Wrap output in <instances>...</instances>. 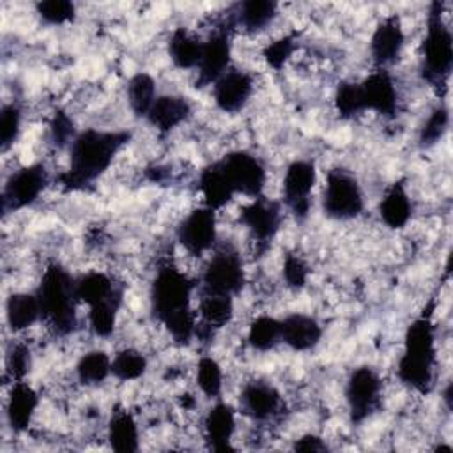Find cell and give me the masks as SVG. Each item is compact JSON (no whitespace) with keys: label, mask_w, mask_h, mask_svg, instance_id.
Returning a JSON list of instances; mask_svg holds the SVG:
<instances>
[{"label":"cell","mask_w":453,"mask_h":453,"mask_svg":"<svg viewBox=\"0 0 453 453\" xmlns=\"http://www.w3.org/2000/svg\"><path fill=\"white\" fill-rule=\"evenodd\" d=\"M127 131L83 129L71 142L69 170L58 175V184L65 191L88 189L113 163L115 154L129 142Z\"/></svg>","instance_id":"obj_1"},{"label":"cell","mask_w":453,"mask_h":453,"mask_svg":"<svg viewBox=\"0 0 453 453\" xmlns=\"http://www.w3.org/2000/svg\"><path fill=\"white\" fill-rule=\"evenodd\" d=\"M191 290V280L170 264L159 267L152 281V313L177 343H189L196 331V320L189 310Z\"/></svg>","instance_id":"obj_2"},{"label":"cell","mask_w":453,"mask_h":453,"mask_svg":"<svg viewBox=\"0 0 453 453\" xmlns=\"http://www.w3.org/2000/svg\"><path fill=\"white\" fill-rule=\"evenodd\" d=\"M435 366V329L428 315L411 322L403 338L396 373L409 388L426 393L434 382Z\"/></svg>","instance_id":"obj_3"},{"label":"cell","mask_w":453,"mask_h":453,"mask_svg":"<svg viewBox=\"0 0 453 453\" xmlns=\"http://www.w3.org/2000/svg\"><path fill=\"white\" fill-rule=\"evenodd\" d=\"M35 296L39 299L41 317L48 320L57 334L64 336L74 331V280L60 264H50L44 269Z\"/></svg>","instance_id":"obj_4"},{"label":"cell","mask_w":453,"mask_h":453,"mask_svg":"<svg viewBox=\"0 0 453 453\" xmlns=\"http://www.w3.org/2000/svg\"><path fill=\"white\" fill-rule=\"evenodd\" d=\"M453 65V37L442 18V5L434 2L426 18V35L423 41V76L442 85Z\"/></svg>","instance_id":"obj_5"},{"label":"cell","mask_w":453,"mask_h":453,"mask_svg":"<svg viewBox=\"0 0 453 453\" xmlns=\"http://www.w3.org/2000/svg\"><path fill=\"white\" fill-rule=\"evenodd\" d=\"M322 207L326 216L333 219L345 221L357 218L363 212L365 198L356 177L342 168L329 170L326 177Z\"/></svg>","instance_id":"obj_6"},{"label":"cell","mask_w":453,"mask_h":453,"mask_svg":"<svg viewBox=\"0 0 453 453\" xmlns=\"http://www.w3.org/2000/svg\"><path fill=\"white\" fill-rule=\"evenodd\" d=\"M223 170L226 180L230 182L234 193H241L250 198H257L262 195L267 172L264 163L246 150H234L223 156L218 161Z\"/></svg>","instance_id":"obj_7"},{"label":"cell","mask_w":453,"mask_h":453,"mask_svg":"<svg viewBox=\"0 0 453 453\" xmlns=\"http://www.w3.org/2000/svg\"><path fill=\"white\" fill-rule=\"evenodd\" d=\"M244 267L242 260L237 255V251L225 248L216 251L211 260L207 262L203 274H202V285L203 292L212 294H223V296H235L241 292L244 285Z\"/></svg>","instance_id":"obj_8"},{"label":"cell","mask_w":453,"mask_h":453,"mask_svg":"<svg viewBox=\"0 0 453 453\" xmlns=\"http://www.w3.org/2000/svg\"><path fill=\"white\" fill-rule=\"evenodd\" d=\"M380 395V379L370 366L356 368L345 386V400L349 405L350 419L354 423L365 421L377 407Z\"/></svg>","instance_id":"obj_9"},{"label":"cell","mask_w":453,"mask_h":453,"mask_svg":"<svg viewBox=\"0 0 453 453\" xmlns=\"http://www.w3.org/2000/svg\"><path fill=\"white\" fill-rule=\"evenodd\" d=\"M317 180V170L311 161H292L283 177V200L297 219H304L310 212V193Z\"/></svg>","instance_id":"obj_10"},{"label":"cell","mask_w":453,"mask_h":453,"mask_svg":"<svg viewBox=\"0 0 453 453\" xmlns=\"http://www.w3.org/2000/svg\"><path fill=\"white\" fill-rule=\"evenodd\" d=\"M48 184V173L41 163L14 172L4 188V211L23 209L32 205Z\"/></svg>","instance_id":"obj_11"},{"label":"cell","mask_w":453,"mask_h":453,"mask_svg":"<svg viewBox=\"0 0 453 453\" xmlns=\"http://www.w3.org/2000/svg\"><path fill=\"white\" fill-rule=\"evenodd\" d=\"M177 239L182 248L200 257L216 242V211L209 207L193 209L179 225Z\"/></svg>","instance_id":"obj_12"},{"label":"cell","mask_w":453,"mask_h":453,"mask_svg":"<svg viewBox=\"0 0 453 453\" xmlns=\"http://www.w3.org/2000/svg\"><path fill=\"white\" fill-rule=\"evenodd\" d=\"M239 221L251 232L260 246H265L281 225V207L278 202L260 195L241 209Z\"/></svg>","instance_id":"obj_13"},{"label":"cell","mask_w":453,"mask_h":453,"mask_svg":"<svg viewBox=\"0 0 453 453\" xmlns=\"http://www.w3.org/2000/svg\"><path fill=\"white\" fill-rule=\"evenodd\" d=\"M230 37L228 30L218 28L212 32L207 41L202 46V57L198 62V80L200 87L203 85H214L228 69H230Z\"/></svg>","instance_id":"obj_14"},{"label":"cell","mask_w":453,"mask_h":453,"mask_svg":"<svg viewBox=\"0 0 453 453\" xmlns=\"http://www.w3.org/2000/svg\"><path fill=\"white\" fill-rule=\"evenodd\" d=\"M253 78L246 71L228 69L214 83V103L225 113H235L242 110L251 97Z\"/></svg>","instance_id":"obj_15"},{"label":"cell","mask_w":453,"mask_h":453,"mask_svg":"<svg viewBox=\"0 0 453 453\" xmlns=\"http://www.w3.org/2000/svg\"><path fill=\"white\" fill-rule=\"evenodd\" d=\"M361 94L365 110L377 111L384 117H393L396 113L398 106V94L393 78L388 71L377 69L372 74H368L361 83Z\"/></svg>","instance_id":"obj_16"},{"label":"cell","mask_w":453,"mask_h":453,"mask_svg":"<svg viewBox=\"0 0 453 453\" xmlns=\"http://www.w3.org/2000/svg\"><path fill=\"white\" fill-rule=\"evenodd\" d=\"M405 34L398 16L384 18L373 30L370 39V55L379 69L395 62L403 48Z\"/></svg>","instance_id":"obj_17"},{"label":"cell","mask_w":453,"mask_h":453,"mask_svg":"<svg viewBox=\"0 0 453 453\" xmlns=\"http://www.w3.org/2000/svg\"><path fill=\"white\" fill-rule=\"evenodd\" d=\"M205 441L212 451H234L232 435L235 432V411L225 402L214 403L203 419Z\"/></svg>","instance_id":"obj_18"},{"label":"cell","mask_w":453,"mask_h":453,"mask_svg":"<svg viewBox=\"0 0 453 453\" xmlns=\"http://www.w3.org/2000/svg\"><path fill=\"white\" fill-rule=\"evenodd\" d=\"M280 327L281 342L297 352L313 349L322 338V327L311 315L290 313L280 320Z\"/></svg>","instance_id":"obj_19"},{"label":"cell","mask_w":453,"mask_h":453,"mask_svg":"<svg viewBox=\"0 0 453 453\" xmlns=\"http://www.w3.org/2000/svg\"><path fill=\"white\" fill-rule=\"evenodd\" d=\"M189 115H191V104L186 97L165 94L156 97L145 119L159 133H170L172 129L180 126Z\"/></svg>","instance_id":"obj_20"},{"label":"cell","mask_w":453,"mask_h":453,"mask_svg":"<svg viewBox=\"0 0 453 453\" xmlns=\"http://www.w3.org/2000/svg\"><path fill=\"white\" fill-rule=\"evenodd\" d=\"M281 405L280 393L265 382H248L241 391V407L253 419L273 418Z\"/></svg>","instance_id":"obj_21"},{"label":"cell","mask_w":453,"mask_h":453,"mask_svg":"<svg viewBox=\"0 0 453 453\" xmlns=\"http://www.w3.org/2000/svg\"><path fill=\"white\" fill-rule=\"evenodd\" d=\"M37 405H39V396L35 389L23 380H14L9 393V400H7V411H5L11 428L14 432L27 430L32 423Z\"/></svg>","instance_id":"obj_22"},{"label":"cell","mask_w":453,"mask_h":453,"mask_svg":"<svg viewBox=\"0 0 453 453\" xmlns=\"http://www.w3.org/2000/svg\"><path fill=\"white\" fill-rule=\"evenodd\" d=\"M74 296H76V301L85 303L90 308L94 304H99L115 297H122V292L115 287L113 280L108 274L92 271L74 280Z\"/></svg>","instance_id":"obj_23"},{"label":"cell","mask_w":453,"mask_h":453,"mask_svg":"<svg viewBox=\"0 0 453 453\" xmlns=\"http://www.w3.org/2000/svg\"><path fill=\"white\" fill-rule=\"evenodd\" d=\"M198 188H200L202 196H203V205L212 209V211H218V209L225 207L232 200V196L235 195L230 182L226 180L223 170L219 168L218 161L207 165L200 172Z\"/></svg>","instance_id":"obj_24"},{"label":"cell","mask_w":453,"mask_h":453,"mask_svg":"<svg viewBox=\"0 0 453 453\" xmlns=\"http://www.w3.org/2000/svg\"><path fill=\"white\" fill-rule=\"evenodd\" d=\"M379 214H380V219L384 221V225L393 230L403 228L409 223L411 214H412V203H411L407 189L402 182H395L386 191V195L382 196L380 205H379Z\"/></svg>","instance_id":"obj_25"},{"label":"cell","mask_w":453,"mask_h":453,"mask_svg":"<svg viewBox=\"0 0 453 453\" xmlns=\"http://www.w3.org/2000/svg\"><path fill=\"white\" fill-rule=\"evenodd\" d=\"M5 319L12 331H23L34 326L41 319V306L35 292L11 294L5 303Z\"/></svg>","instance_id":"obj_26"},{"label":"cell","mask_w":453,"mask_h":453,"mask_svg":"<svg viewBox=\"0 0 453 453\" xmlns=\"http://www.w3.org/2000/svg\"><path fill=\"white\" fill-rule=\"evenodd\" d=\"M110 448L120 453H133L140 448V432L134 418L127 411H115L108 423Z\"/></svg>","instance_id":"obj_27"},{"label":"cell","mask_w":453,"mask_h":453,"mask_svg":"<svg viewBox=\"0 0 453 453\" xmlns=\"http://www.w3.org/2000/svg\"><path fill=\"white\" fill-rule=\"evenodd\" d=\"M202 46L196 37H193L188 30L177 28L168 42V55L175 67L179 69H195L198 67L202 57Z\"/></svg>","instance_id":"obj_28"},{"label":"cell","mask_w":453,"mask_h":453,"mask_svg":"<svg viewBox=\"0 0 453 453\" xmlns=\"http://www.w3.org/2000/svg\"><path fill=\"white\" fill-rule=\"evenodd\" d=\"M198 313H200L202 324L207 326L209 329L226 326L234 315L232 296L203 292L198 304Z\"/></svg>","instance_id":"obj_29"},{"label":"cell","mask_w":453,"mask_h":453,"mask_svg":"<svg viewBox=\"0 0 453 453\" xmlns=\"http://www.w3.org/2000/svg\"><path fill=\"white\" fill-rule=\"evenodd\" d=\"M157 94H156V81L147 73H136L131 76L127 83V99L131 111L136 117L145 119L150 106L154 104Z\"/></svg>","instance_id":"obj_30"},{"label":"cell","mask_w":453,"mask_h":453,"mask_svg":"<svg viewBox=\"0 0 453 453\" xmlns=\"http://www.w3.org/2000/svg\"><path fill=\"white\" fill-rule=\"evenodd\" d=\"M276 11L278 4L273 0H246L239 4L237 21L248 32H258L274 19Z\"/></svg>","instance_id":"obj_31"},{"label":"cell","mask_w":453,"mask_h":453,"mask_svg":"<svg viewBox=\"0 0 453 453\" xmlns=\"http://www.w3.org/2000/svg\"><path fill=\"white\" fill-rule=\"evenodd\" d=\"M111 373V359L104 350H90L76 363V377L85 386H97Z\"/></svg>","instance_id":"obj_32"},{"label":"cell","mask_w":453,"mask_h":453,"mask_svg":"<svg viewBox=\"0 0 453 453\" xmlns=\"http://www.w3.org/2000/svg\"><path fill=\"white\" fill-rule=\"evenodd\" d=\"M280 342H281V327L278 319L269 315H260L250 324L248 343L255 350H260V352L269 350Z\"/></svg>","instance_id":"obj_33"},{"label":"cell","mask_w":453,"mask_h":453,"mask_svg":"<svg viewBox=\"0 0 453 453\" xmlns=\"http://www.w3.org/2000/svg\"><path fill=\"white\" fill-rule=\"evenodd\" d=\"M147 372V357L134 350L124 349L111 359V375L119 380H136Z\"/></svg>","instance_id":"obj_34"},{"label":"cell","mask_w":453,"mask_h":453,"mask_svg":"<svg viewBox=\"0 0 453 453\" xmlns=\"http://www.w3.org/2000/svg\"><path fill=\"white\" fill-rule=\"evenodd\" d=\"M120 301H122V297H115V299L90 306L88 322H90V329L94 331L96 336L108 338L113 333Z\"/></svg>","instance_id":"obj_35"},{"label":"cell","mask_w":453,"mask_h":453,"mask_svg":"<svg viewBox=\"0 0 453 453\" xmlns=\"http://www.w3.org/2000/svg\"><path fill=\"white\" fill-rule=\"evenodd\" d=\"M196 384L200 391L209 398H218L221 395L223 370L214 357L211 356L200 357L196 365Z\"/></svg>","instance_id":"obj_36"},{"label":"cell","mask_w":453,"mask_h":453,"mask_svg":"<svg viewBox=\"0 0 453 453\" xmlns=\"http://www.w3.org/2000/svg\"><path fill=\"white\" fill-rule=\"evenodd\" d=\"M334 106L340 117L343 119H352L357 113L365 111V103H363V94L359 83L354 81H343L338 85L336 94H334Z\"/></svg>","instance_id":"obj_37"},{"label":"cell","mask_w":453,"mask_h":453,"mask_svg":"<svg viewBox=\"0 0 453 453\" xmlns=\"http://www.w3.org/2000/svg\"><path fill=\"white\" fill-rule=\"evenodd\" d=\"M39 18L48 25H64L74 19L76 5L69 0H42L35 4Z\"/></svg>","instance_id":"obj_38"},{"label":"cell","mask_w":453,"mask_h":453,"mask_svg":"<svg viewBox=\"0 0 453 453\" xmlns=\"http://www.w3.org/2000/svg\"><path fill=\"white\" fill-rule=\"evenodd\" d=\"M21 127V110L16 103L4 104L0 110V145L5 152L14 145Z\"/></svg>","instance_id":"obj_39"},{"label":"cell","mask_w":453,"mask_h":453,"mask_svg":"<svg viewBox=\"0 0 453 453\" xmlns=\"http://www.w3.org/2000/svg\"><path fill=\"white\" fill-rule=\"evenodd\" d=\"M448 124H449L448 108H446V106H437V108L430 113V117L426 119V122H425L423 127H421L419 143H421L423 147H430V145H434L435 142H439V140L442 138V134L446 133Z\"/></svg>","instance_id":"obj_40"},{"label":"cell","mask_w":453,"mask_h":453,"mask_svg":"<svg viewBox=\"0 0 453 453\" xmlns=\"http://www.w3.org/2000/svg\"><path fill=\"white\" fill-rule=\"evenodd\" d=\"M30 349L25 343H14L9 349L5 357V368L12 380H23L30 370Z\"/></svg>","instance_id":"obj_41"},{"label":"cell","mask_w":453,"mask_h":453,"mask_svg":"<svg viewBox=\"0 0 453 453\" xmlns=\"http://www.w3.org/2000/svg\"><path fill=\"white\" fill-rule=\"evenodd\" d=\"M296 50V39L294 35H285L271 44H267L264 48V60L267 62V65H271L273 69H281L285 65V62L290 58V55Z\"/></svg>","instance_id":"obj_42"},{"label":"cell","mask_w":453,"mask_h":453,"mask_svg":"<svg viewBox=\"0 0 453 453\" xmlns=\"http://www.w3.org/2000/svg\"><path fill=\"white\" fill-rule=\"evenodd\" d=\"M283 280L287 287L294 290L303 288L308 280V265L304 264V260L297 255H287L283 262Z\"/></svg>","instance_id":"obj_43"},{"label":"cell","mask_w":453,"mask_h":453,"mask_svg":"<svg viewBox=\"0 0 453 453\" xmlns=\"http://www.w3.org/2000/svg\"><path fill=\"white\" fill-rule=\"evenodd\" d=\"M50 131H51V138L57 145H65V143L71 145V142L78 134V133H74V124H73L71 117L62 110H57L53 113V119L50 122Z\"/></svg>","instance_id":"obj_44"},{"label":"cell","mask_w":453,"mask_h":453,"mask_svg":"<svg viewBox=\"0 0 453 453\" xmlns=\"http://www.w3.org/2000/svg\"><path fill=\"white\" fill-rule=\"evenodd\" d=\"M292 449L294 451H326L327 449V444L324 442V439H320L319 435L315 434H306L299 439L294 441L292 444Z\"/></svg>","instance_id":"obj_45"}]
</instances>
